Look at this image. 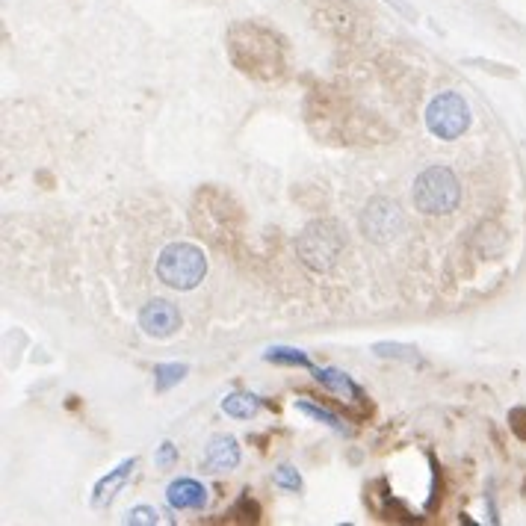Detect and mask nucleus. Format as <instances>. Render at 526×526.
<instances>
[{"label":"nucleus","mask_w":526,"mask_h":526,"mask_svg":"<svg viewBox=\"0 0 526 526\" xmlns=\"http://www.w3.org/2000/svg\"><path fill=\"white\" fill-rule=\"evenodd\" d=\"M196 228L219 249H228L240 240L243 231V207L216 187H204L193 204Z\"/></svg>","instance_id":"2"},{"label":"nucleus","mask_w":526,"mask_h":526,"mask_svg":"<svg viewBox=\"0 0 526 526\" xmlns=\"http://www.w3.org/2000/svg\"><path fill=\"white\" fill-rule=\"evenodd\" d=\"M187 373H190L187 364H157V367H154V388H157L160 394H166L169 388L181 385V382L187 379Z\"/></svg>","instance_id":"16"},{"label":"nucleus","mask_w":526,"mask_h":526,"mask_svg":"<svg viewBox=\"0 0 526 526\" xmlns=\"http://www.w3.org/2000/svg\"><path fill=\"white\" fill-rule=\"evenodd\" d=\"M509 429L515 432L518 441H526V405H515L509 411Z\"/></svg>","instance_id":"22"},{"label":"nucleus","mask_w":526,"mask_h":526,"mask_svg":"<svg viewBox=\"0 0 526 526\" xmlns=\"http://www.w3.org/2000/svg\"><path fill=\"white\" fill-rule=\"evenodd\" d=\"M314 379H317L331 396H337L340 402H343V399H346V402H355V405H364V402H367L361 385H355L346 373H340V370H334V367L314 370Z\"/></svg>","instance_id":"12"},{"label":"nucleus","mask_w":526,"mask_h":526,"mask_svg":"<svg viewBox=\"0 0 526 526\" xmlns=\"http://www.w3.org/2000/svg\"><path fill=\"white\" fill-rule=\"evenodd\" d=\"M343 231L329 222V219H320V222H311L299 237H296V252L302 263L314 272H329L331 266L337 263V255L343 249Z\"/></svg>","instance_id":"5"},{"label":"nucleus","mask_w":526,"mask_h":526,"mask_svg":"<svg viewBox=\"0 0 526 526\" xmlns=\"http://www.w3.org/2000/svg\"><path fill=\"white\" fill-rule=\"evenodd\" d=\"M272 482L278 485V488H284V491H302V473L293 467V464H278L275 467V473H272Z\"/></svg>","instance_id":"19"},{"label":"nucleus","mask_w":526,"mask_h":526,"mask_svg":"<svg viewBox=\"0 0 526 526\" xmlns=\"http://www.w3.org/2000/svg\"><path fill=\"white\" fill-rule=\"evenodd\" d=\"M139 329L154 340H166L181 329V311L166 299H154L139 311Z\"/></svg>","instance_id":"8"},{"label":"nucleus","mask_w":526,"mask_h":526,"mask_svg":"<svg viewBox=\"0 0 526 526\" xmlns=\"http://www.w3.org/2000/svg\"><path fill=\"white\" fill-rule=\"evenodd\" d=\"M228 518L237 521V524H258L261 521V506L249 497V491H243V497L231 506Z\"/></svg>","instance_id":"17"},{"label":"nucleus","mask_w":526,"mask_h":526,"mask_svg":"<svg viewBox=\"0 0 526 526\" xmlns=\"http://www.w3.org/2000/svg\"><path fill=\"white\" fill-rule=\"evenodd\" d=\"M136 464H139V459L131 456V459H125L122 464H116L113 470H107V476H101V479L95 482V491H92V506H98V509L110 506V503L119 497V491L128 485V479L133 476Z\"/></svg>","instance_id":"10"},{"label":"nucleus","mask_w":526,"mask_h":526,"mask_svg":"<svg viewBox=\"0 0 526 526\" xmlns=\"http://www.w3.org/2000/svg\"><path fill=\"white\" fill-rule=\"evenodd\" d=\"M261 408V396L246 394V391H234V394L222 396V411L234 420H252V417H258Z\"/></svg>","instance_id":"13"},{"label":"nucleus","mask_w":526,"mask_h":526,"mask_svg":"<svg viewBox=\"0 0 526 526\" xmlns=\"http://www.w3.org/2000/svg\"><path fill=\"white\" fill-rule=\"evenodd\" d=\"M373 352H376L379 358H394V361H408V364L420 361L417 346H405V343H376Z\"/></svg>","instance_id":"18"},{"label":"nucleus","mask_w":526,"mask_h":526,"mask_svg":"<svg viewBox=\"0 0 526 526\" xmlns=\"http://www.w3.org/2000/svg\"><path fill=\"white\" fill-rule=\"evenodd\" d=\"M125 524L131 526H154L160 524V512L154 506H133L125 515Z\"/></svg>","instance_id":"20"},{"label":"nucleus","mask_w":526,"mask_h":526,"mask_svg":"<svg viewBox=\"0 0 526 526\" xmlns=\"http://www.w3.org/2000/svg\"><path fill=\"white\" fill-rule=\"evenodd\" d=\"M361 225L373 243H391L405 222H402V213L391 198H373L361 216Z\"/></svg>","instance_id":"7"},{"label":"nucleus","mask_w":526,"mask_h":526,"mask_svg":"<svg viewBox=\"0 0 526 526\" xmlns=\"http://www.w3.org/2000/svg\"><path fill=\"white\" fill-rule=\"evenodd\" d=\"M240 441L231 438V435H216L210 444H207V453H204V461L201 467L207 473H228V470H237L240 467Z\"/></svg>","instance_id":"9"},{"label":"nucleus","mask_w":526,"mask_h":526,"mask_svg":"<svg viewBox=\"0 0 526 526\" xmlns=\"http://www.w3.org/2000/svg\"><path fill=\"white\" fill-rule=\"evenodd\" d=\"M207 275V255L193 243H169L157 255V278L181 293L196 290Z\"/></svg>","instance_id":"4"},{"label":"nucleus","mask_w":526,"mask_h":526,"mask_svg":"<svg viewBox=\"0 0 526 526\" xmlns=\"http://www.w3.org/2000/svg\"><path fill=\"white\" fill-rule=\"evenodd\" d=\"M266 364H278V367H299V370H314V361L308 358V352L293 349V346H269L263 352Z\"/></svg>","instance_id":"14"},{"label":"nucleus","mask_w":526,"mask_h":526,"mask_svg":"<svg viewBox=\"0 0 526 526\" xmlns=\"http://www.w3.org/2000/svg\"><path fill=\"white\" fill-rule=\"evenodd\" d=\"M414 207L426 216H447L459 207L461 184L450 166H429L414 178Z\"/></svg>","instance_id":"3"},{"label":"nucleus","mask_w":526,"mask_h":526,"mask_svg":"<svg viewBox=\"0 0 526 526\" xmlns=\"http://www.w3.org/2000/svg\"><path fill=\"white\" fill-rule=\"evenodd\" d=\"M473 116H470V107L467 101L461 98L459 92L447 89V92H438L429 107H426V131L444 142H456L461 139L467 128H470Z\"/></svg>","instance_id":"6"},{"label":"nucleus","mask_w":526,"mask_h":526,"mask_svg":"<svg viewBox=\"0 0 526 526\" xmlns=\"http://www.w3.org/2000/svg\"><path fill=\"white\" fill-rule=\"evenodd\" d=\"M157 467H163V470H169V467H175L178 464V447L172 444V441H163L160 447H157Z\"/></svg>","instance_id":"21"},{"label":"nucleus","mask_w":526,"mask_h":526,"mask_svg":"<svg viewBox=\"0 0 526 526\" xmlns=\"http://www.w3.org/2000/svg\"><path fill=\"white\" fill-rule=\"evenodd\" d=\"M296 411H302V414H308L311 420H320V423H326L331 426L334 432H340V435H349V426L337 417V414H331L329 408H323V405H317V402H308V399H296Z\"/></svg>","instance_id":"15"},{"label":"nucleus","mask_w":526,"mask_h":526,"mask_svg":"<svg viewBox=\"0 0 526 526\" xmlns=\"http://www.w3.org/2000/svg\"><path fill=\"white\" fill-rule=\"evenodd\" d=\"M225 51L234 68L252 80H278L287 68L281 36L258 21L231 24L225 36Z\"/></svg>","instance_id":"1"},{"label":"nucleus","mask_w":526,"mask_h":526,"mask_svg":"<svg viewBox=\"0 0 526 526\" xmlns=\"http://www.w3.org/2000/svg\"><path fill=\"white\" fill-rule=\"evenodd\" d=\"M166 503L175 509V512H198L207 506V488L190 479V476H181L175 482H169L166 488Z\"/></svg>","instance_id":"11"}]
</instances>
